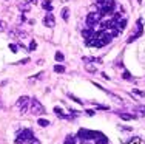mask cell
Listing matches in <instances>:
<instances>
[{
  "mask_svg": "<svg viewBox=\"0 0 145 144\" xmlns=\"http://www.w3.org/2000/svg\"><path fill=\"white\" fill-rule=\"evenodd\" d=\"M101 135H103V133L101 132H93V130H87V129H80L77 132V138H79V141H80L82 144H87L89 139H97Z\"/></svg>",
  "mask_w": 145,
  "mask_h": 144,
  "instance_id": "obj_1",
  "label": "cell"
},
{
  "mask_svg": "<svg viewBox=\"0 0 145 144\" xmlns=\"http://www.w3.org/2000/svg\"><path fill=\"white\" fill-rule=\"evenodd\" d=\"M33 138H34V133L31 132L29 129H23L22 132L17 133V136H16V144H25V143H29Z\"/></svg>",
  "mask_w": 145,
  "mask_h": 144,
  "instance_id": "obj_2",
  "label": "cell"
},
{
  "mask_svg": "<svg viewBox=\"0 0 145 144\" xmlns=\"http://www.w3.org/2000/svg\"><path fill=\"white\" fill-rule=\"evenodd\" d=\"M29 107H31V113H33V115H36V116H42L43 113H46V112H45V107L42 105V102H40L39 99H36V98L31 99Z\"/></svg>",
  "mask_w": 145,
  "mask_h": 144,
  "instance_id": "obj_3",
  "label": "cell"
},
{
  "mask_svg": "<svg viewBox=\"0 0 145 144\" xmlns=\"http://www.w3.org/2000/svg\"><path fill=\"white\" fill-rule=\"evenodd\" d=\"M101 19H102V14L101 12H89L87 16V28H94V25H97V23H101Z\"/></svg>",
  "mask_w": 145,
  "mask_h": 144,
  "instance_id": "obj_4",
  "label": "cell"
},
{
  "mask_svg": "<svg viewBox=\"0 0 145 144\" xmlns=\"http://www.w3.org/2000/svg\"><path fill=\"white\" fill-rule=\"evenodd\" d=\"M29 102H31V99L28 98V96H20V98L17 99V102H16V105H17V108H19V112H20V113H26V112H28Z\"/></svg>",
  "mask_w": 145,
  "mask_h": 144,
  "instance_id": "obj_5",
  "label": "cell"
},
{
  "mask_svg": "<svg viewBox=\"0 0 145 144\" xmlns=\"http://www.w3.org/2000/svg\"><path fill=\"white\" fill-rule=\"evenodd\" d=\"M142 31H144V28H142V19H137V22H136V33L131 34L128 39H127V42L131 43V42H134L136 39H139V37L142 36Z\"/></svg>",
  "mask_w": 145,
  "mask_h": 144,
  "instance_id": "obj_6",
  "label": "cell"
},
{
  "mask_svg": "<svg viewBox=\"0 0 145 144\" xmlns=\"http://www.w3.org/2000/svg\"><path fill=\"white\" fill-rule=\"evenodd\" d=\"M43 25L48 26V28H54V25H56V19H54V16L51 14V12H46V16L43 17Z\"/></svg>",
  "mask_w": 145,
  "mask_h": 144,
  "instance_id": "obj_7",
  "label": "cell"
},
{
  "mask_svg": "<svg viewBox=\"0 0 145 144\" xmlns=\"http://www.w3.org/2000/svg\"><path fill=\"white\" fill-rule=\"evenodd\" d=\"M82 36H84L85 42H88V40L94 36V28H85L84 31H82Z\"/></svg>",
  "mask_w": 145,
  "mask_h": 144,
  "instance_id": "obj_8",
  "label": "cell"
},
{
  "mask_svg": "<svg viewBox=\"0 0 145 144\" xmlns=\"http://www.w3.org/2000/svg\"><path fill=\"white\" fill-rule=\"evenodd\" d=\"M113 26L119 30V33H122L123 30H125V26H127V20H125V19H122V20H117V22H114V23H113Z\"/></svg>",
  "mask_w": 145,
  "mask_h": 144,
  "instance_id": "obj_9",
  "label": "cell"
},
{
  "mask_svg": "<svg viewBox=\"0 0 145 144\" xmlns=\"http://www.w3.org/2000/svg\"><path fill=\"white\" fill-rule=\"evenodd\" d=\"M19 8H20V11H22V12H29V9H31V2L28 0V2L19 3Z\"/></svg>",
  "mask_w": 145,
  "mask_h": 144,
  "instance_id": "obj_10",
  "label": "cell"
},
{
  "mask_svg": "<svg viewBox=\"0 0 145 144\" xmlns=\"http://www.w3.org/2000/svg\"><path fill=\"white\" fill-rule=\"evenodd\" d=\"M117 115H119L120 119H123V121H131V119L136 118V115H133V113H120V112H117Z\"/></svg>",
  "mask_w": 145,
  "mask_h": 144,
  "instance_id": "obj_11",
  "label": "cell"
},
{
  "mask_svg": "<svg viewBox=\"0 0 145 144\" xmlns=\"http://www.w3.org/2000/svg\"><path fill=\"white\" fill-rule=\"evenodd\" d=\"M54 113H56L59 118H62V119H71L70 115H65L63 110H62V108H59V107H54Z\"/></svg>",
  "mask_w": 145,
  "mask_h": 144,
  "instance_id": "obj_12",
  "label": "cell"
},
{
  "mask_svg": "<svg viewBox=\"0 0 145 144\" xmlns=\"http://www.w3.org/2000/svg\"><path fill=\"white\" fill-rule=\"evenodd\" d=\"M9 36H16V37H19V39H23V37L26 36V33L20 31V30H11V31H9Z\"/></svg>",
  "mask_w": 145,
  "mask_h": 144,
  "instance_id": "obj_13",
  "label": "cell"
},
{
  "mask_svg": "<svg viewBox=\"0 0 145 144\" xmlns=\"http://www.w3.org/2000/svg\"><path fill=\"white\" fill-rule=\"evenodd\" d=\"M84 62H91V64H102L101 57H84Z\"/></svg>",
  "mask_w": 145,
  "mask_h": 144,
  "instance_id": "obj_14",
  "label": "cell"
},
{
  "mask_svg": "<svg viewBox=\"0 0 145 144\" xmlns=\"http://www.w3.org/2000/svg\"><path fill=\"white\" fill-rule=\"evenodd\" d=\"M42 6H43V9H46L48 12L53 11V5H51L50 0H43V2H42Z\"/></svg>",
  "mask_w": 145,
  "mask_h": 144,
  "instance_id": "obj_15",
  "label": "cell"
},
{
  "mask_svg": "<svg viewBox=\"0 0 145 144\" xmlns=\"http://www.w3.org/2000/svg\"><path fill=\"white\" fill-rule=\"evenodd\" d=\"M94 144H108V138L105 135H101L97 139H94Z\"/></svg>",
  "mask_w": 145,
  "mask_h": 144,
  "instance_id": "obj_16",
  "label": "cell"
},
{
  "mask_svg": "<svg viewBox=\"0 0 145 144\" xmlns=\"http://www.w3.org/2000/svg\"><path fill=\"white\" fill-rule=\"evenodd\" d=\"M63 144H76V136L67 135V138H65V143H63Z\"/></svg>",
  "mask_w": 145,
  "mask_h": 144,
  "instance_id": "obj_17",
  "label": "cell"
},
{
  "mask_svg": "<svg viewBox=\"0 0 145 144\" xmlns=\"http://www.w3.org/2000/svg\"><path fill=\"white\" fill-rule=\"evenodd\" d=\"M68 17H70V9H68V8H63V9H62V19L67 22Z\"/></svg>",
  "mask_w": 145,
  "mask_h": 144,
  "instance_id": "obj_18",
  "label": "cell"
},
{
  "mask_svg": "<svg viewBox=\"0 0 145 144\" xmlns=\"http://www.w3.org/2000/svg\"><path fill=\"white\" fill-rule=\"evenodd\" d=\"M134 112H137L140 116H145V105H137V107L134 108Z\"/></svg>",
  "mask_w": 145,
  "mask_h": 144,
  "instance_id": "obj_19",
  "label": "cell"
},
{
  "mask_svg": "<svg viewBox=\"0 0 145 144\" xmlns=\"http://www.w3.org/2000/svg\"><path fill=\"white\" fill-rule=\"evenodd\" d=\"M37 124H39L40 127H48V126H50V121H48V119H42V118H40L39 121H37Z\"/></svg>",
  "mask_w": 145,
  "mask_h": 144,
  "instance_id": "obj_20",
  "label": "cell"
},
{
  "mask_svg": "<svg viewBox=\"0 0 145 144\" xmlns=\"http://www.w3.org/2000/svg\"><path fill=\"white\" fill-rule=\"evenodd\" d=\"M54 71H56V73H63L65 67H63V65H56V67H54Z\"/></svg>",
  "mask_w": 145,
  "mask_h": 144,
  "instance_id": "obj_21",
  "label": "cell"
},
{
  "mask_svg": "<svg viewBox=\"0 0 145 144\" xmlns=\"http://www.w3.org/2000/svg\"><path fill=\"white\" fill-rule=\"evenodd\" d=\"M122 78H123V79H127V81H133V76H131V74L128 73V71H123V74H122Z\"/></svg>",
  "mask_w": 145,
  "mask_h": 144,
  "instance_id": "obj_22",
  "label": "cell"
},
{
  "mask_svg": "<svg viewBox=\"0 0 145 144\" xmlns=\"http://www.w3.org/2000/svg\"><path fill=\"white\" fill-rule=\"evenodd\" d=\"M36 48H37V42H36V40H31V43H29L28 50H29V51H34Z\"/></svg>",
  "mask_w": 145,
  "mask_h": 144,
  "instance_id": "obj_23",
  "label": "cell"
},
{
  "mask_svg": "<svg viewBox=\"0 0 145 144\" xmlns=\"http://www.w3.org/2000/svg\"><path fill=\"white\" fill-rule=\"evenodd\" d=\"M85 67H87V70L91 71V73H94V71H96V67H94V65H91V62H87V65H85Z\"/></svg>",
  "mask_w": 145,
  "mask_h": 144,
  "instance_id": "obj_24",
  "label": "cell"
},
{
  "mask_svg": "<svg viewBox=\"0 0 145 144\" xmlns=\"http://www.w3.org/2000/svg\"><path fill=\"white\" fill-rule=\"evenodd\" d=\"M9 50H11L12 53H17V51H19V47H17L16 43H9Z\"/></svg>",
  "mask_w": 145,
  "mask_h": 144,
  "instance_id": "obj_25",
  "label": "cell"
},
{
  "mask_svg": "<svg viewBox=\"0 0 145 144\" xmlns=\"http://www.w3.org/2000/svg\"><path fill=\"white\" fill-rule=\"evenodd\" d=\"M56 60H57V62H62V60H63V54H62L60 51H57V53H56Z\"/></svg>",
  "mask_w": 145,
  "mask_h": 144,
  "instance_id": "obj_26",
  "label": "cell"
},
{
  "mask_svg": "<svg viewBox=\"0 0 145 144\" xmlns=\"http://www.w3.org/2000/svg\"><path fill=\"white\" fill-rule=\"evenodd\" d=\"M133 93H134V95H137V96H142V98H144V96H145V91L136 90V88H134V90H133Z\"/></svg>",
  "mask_w": 145,
  "mask_h": 144,
  "instance_id": "obj_27",
  "label": "cell"
},
{
  "mask_svg": "<svg viewBox=\"0 0 145 144\" xmlns=\"http://www.w3.org/2000/svg\"><path fill=\"white\" fill-rule=\"evenodd\" d=\"M70 98L72 99V101H76V102H79V104H84V101H82V99H79V98H76V96H72V95H70Z\"/></svg>",
  "mask_w": 145,
  "mask_h": 144,
  "instance_id": "obj_28",
  "label": "cell"
},
{
  "mask_svg": "<svg viewBox=\"0 0 145 144\" xmlns=\"http://www.w3.org/2000/svg\"><path fill=\"white\" fill-rule=\"evenodd\" d=\"M5 30H6V23L0 20V31H5Z\"/></svg>",
  "mask_w": 145,
  "mask_h": 144,
  "instance_id": "obj_29",
  "label": "cell"
},
{
  "mask_svg": "<svg viewBox=\"0 0 145 144\" xmlns=\"http://www.w3.org/2000/svg\"><path fill=\"white\" fill-rule=\"evenodd\" d=\"M29 144H40V143H39V139H37V138H33L29 141Z\"/></svg>",
  "mask_w": 145,
  "mask_h": 144,
  "instance_id": "obj_30",
  "label": "cell"
},
{
  "mask_svg": "<svg viewBox=\"0 0 145 144\" xmlns=\"http://www.w3.org/2000/svg\"><path fill=\"white\" fill-rule=\"evenodd\" d=\"M87 115L88 116H93V115H94V112H93V110H87Z\"/></svg>",
  "mask_w": 145,
  "mask_h": 144,
  "instance_id": "obj_31",
  "label": "cell"
},
{
  "mask_svg": "<svg viewBox=\"0 0 145 144\" xmlns=\"http://www.w3.org/2000/svg\"><path fill=\"white\" fill-rule=\"evenodd\" d=\"M31 3H36V2H39V0H29Z\"/></svg>",
  "mask_w": 145,
  "mask_h": 144,
  "instance_id": "obj_32",
  "label": "cell"
},
{
  "mask_svg": "<svg viewBox=\"0 0 145 144\" xmlns=\"http://www.w3.org/2000/svg\"><path fill=\"white\" fill-rule=\"evenodd\" d=\"M137 2H139V3H142V0H137Z\"/></svg>",
  "mask_w": 145,
  "mask_h": 144,
  "instance_id": "obj_33",
  "label": "cell"
}]
</instances>
